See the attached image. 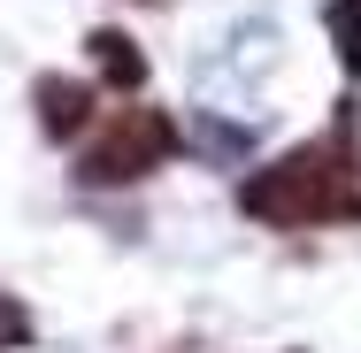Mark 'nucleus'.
Here are the masks:
<instances>
[{"label": "nucleus", "instance_id": "1", "mask_svg": "<svg viewBox=\"0 0 361 353\" xmlns=\"http://www.w3.org/2000/svg\"><path fill=\"white\" fill-rule=\"evenodd\" d=\"M238 208L254 223H277V230H300V223H338V215H361V169H354V146L346 139H315L254 169Z\"/></svg>", "mask_w": 361, "mask_h": 353}, {"label": "nucleus", "instance_id": "2", "mask_svg": "<svg viewBox=\"0 0 361 353\" xmlns=\"http://www.w3.org/2000/svg\"><path fill=\"white\" fill-rule=\"evenodd\" d=\"M169 154H177V123L161 108H116L100 123V139L77 154V185H139Z\"/></svg>", "mask_w": 361, "mask_h": 353}, {"label": "nucleus", "instance_id": "3", "mask_svg": "<svg viewBox=\"0 0 361 353\" xmlns=\"http://www.w3.org/2000/svg\"><path fill=\"white\" fill-rule=\"evenodd\" d=\"M85 116H92V85H77V77H39V123H47V139H77Z\"/></svg>", "mask_w": 361, "mask_h": 353}, {"label": "nucleus", "instance_id": "4", "mask_svg": "<svg viewBox=\"0 0 361 353\" xmlns=\"http://www.w3.org/2000/svg\"><path fill=\"white\" fill-rule=\"evenodd\" d=\"M85 47H92V70L108 77V85H123V92H139V85H146V54L123 39V31H92Z\"/></svg>", "mask_w": 361, "mask_h": 353}, {"label": "nucleus", "instance_id": "5", "mask_svg": "<svg viewBox=\"0 0 361 353\" xmlns=\"http://www.w3.org/2000/svg\"><path fill=\"white\" fill-rule=\"evenodd\" d=\"M331 39H338L346 77H361V0H331Z\"/></svg>", "mask_w": 361, "mask_h": 353}, {"label": "nucleus", "instance_id": "6", "mask_svg": "<svg viewBox=\"0 0 361 353\" xmlns=\"http://www.w3.org/2000/svg\"><path fill=\"white\" fill-rule=\"evenodd\" d=\"M23 338H31V307H23L16 292H0V353H16Z\"/></svg>", "mask_w": 361, "mask_h": 353}]
</instances>
